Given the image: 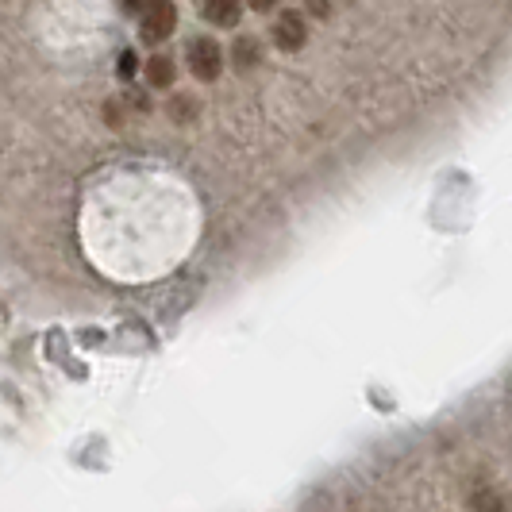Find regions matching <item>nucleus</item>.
<instances>
[{
  "mask_svg": "<svg viewBox=\"0 0 512 512\" xmlns=\"http://www.w3.org/2000/svg\"><path fill=\"white\" fill-rule=\"evenodd\" d=\"M270 35H274V47L285 54L301 51L308 43V24H305V12H297V8H285L274 16V27H270Z\"/></svg>",
  "mask_w": 512,
  "mask_h": 512,
  "instance_id": "nucleus-1",
  "label": "nucleus"
},
{
  "mask_svg": "<svg viewBox=\"0 0 512 512\" xmlns=\"http://www.w3.org/2000/svg\"><path fill=\"white\" fill-rule=\"evenodd\" d=\"M185 58H189V70H193L197 81H216V77L224 74V51H220L208 35L193 39L189 51H185Z\"/></svg>",
  "mask_w": 512,
  "mask_h": 512,
  "instance_id": "nucleus-2",
  "label": "nucleus"
},
{
  "mask_svg": "<svg viewBox=\"0 0 512 512\" xmlns=\"http://www.w3.org/2000/svg\"><path fill=\"white\" fill-rule=\"evenodd\" d=\"M178 24V8L174 4H151L147 12H143V24H139V39L143 43H166L170 39V31Z\"/></svg>",
  "mask_w": 512,
  "mask_h": 512,
  "instance_id": "nucleus-3",
  "label": "nucleus"
},
{
  "mask_svg": "<svg viewBox=\"0 0 512 512\" xmlns=\"http://www.w3.org/2000/svg\"><path fill=\"white\" fill-rule=\"evenodd\" d=\"M201 16H205L212 27H239V20H243V8H239L235 0H212V4H205V8H201Z\"/></svg>",
  "mask_w": 512,
  "mask_h": 512,
  "instance_id": "nucleus-4",
  "label": "nucleus"
},
{
  "mask_svg": "<svg viewBox=\"0 0 512 512\" xmlns=\"http://www.w3.org/2000/svg\"><path fill=\"white\" fill-rule=\"evenodd\" d=\"M174 77H178L174 58H166V54H151V62H147V81H151V89H170V85H174Z\"/></svg>",
  "mask_w": 512,
  "mask_h": 512,
  "instance_id": "nucleus-5",
  "label": "nucleus"
},
{
  "mask_svg": "<svg viewBox=\"0 0 512 512\" xmlns=\"http://www.w3.org/2000/svg\"><path fill=\"white\" fill-rule=\"evenodd\" d=\"M231 58H235V70H255L258 62H262V47H258L251 35H243V39H235Z\"/></svg>",
  "mask_w": 512,
  "mask_h": 512,
  "instance_id": "nucleus-6",
  "label": "nucleus"
},
{
  "mask_svg": "<svg viewBox=\"0 0 512 512\" xmlns=\"http://www.w3.org/2000/svg\"><path fill=\"white\" fill-rule=\"evenodd\" d=\"M116 74H120V77H131V74H135V54H131V51L120 54V62H116Z\"/></svg>",
  "mask_w": 512,
  "mask_h": 512,
  "instance_id": "nucleus-7",
  "label": "nucleus"
}]
</instances>
